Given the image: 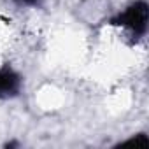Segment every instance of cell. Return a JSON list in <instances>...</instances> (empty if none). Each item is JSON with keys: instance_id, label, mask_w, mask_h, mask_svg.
Here are the masks:
<instances>
[{"instance_id": "cell-3", "label": "cell", "mask_w": 149, "mask_h": 149, "mask_svg": "<svg viewBox=\"0 0 149 149\" xmlns=\"http://www.w3.org/2000/svg\"><path fill=\"white\" fill-rule=\"evenodd\" d=\"M14 2L19 6H28V7H39L40 6V0H14Z\"/></svg>"}, {"instance_id": "cell-2", "label": "cell", "mask_w": 149, "mask_h": 149, "mask_svg": "<svg viewBox=\"0 0 149 149\" xmlns=\"http://www.w3.org/2000/svg\"><path fill=\"white\" fill-rule=\"evenodd\" d=\"M21 90V77L19 74L11 68L9 65H4L0 68V100L16 97Z\"/></svg>"}, {"instance_id": "cell-1", "label": "cell", "mask_w": 149, "mask_h": 149, "mask_svg": "<svg viewBox=\"0 0 149 149\" xmlns=\"http://www.w3.org/2000/svg\"><path fill=\"white\" fill-rule=\"evenodd\" d=\"M147 14H149L147 4L144 0H137V2L130 4L123 13H119L116 18H112L111 25L130 28L133 32V35L142 37L147 30Z\"/></svg>"}]
</instances>
